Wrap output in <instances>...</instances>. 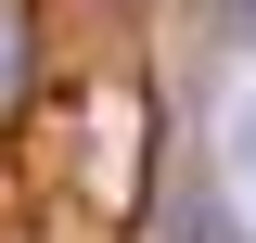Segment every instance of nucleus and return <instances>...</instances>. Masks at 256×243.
<instances>
[{
  "mask_svg": "<svg viewBox=\"0 0 256 243\" xmlns=\"http://www.w3.org/2000/svg\"><path fill=\"white\" fill-rule=\"evenodd\" d=\"M26 102V0H0V116Z\"/></svg>",
  "mask_w": 256,
  "mask_h": 243,
  "instance_id": "obj_1",
  "label": "nucleus"
},
{
  "mask_svg": "<svg viewBox=\"0 0 256 243\" xmlns=\"http://www.w3.org/2000/svg\"><path fill=\"white\" fill-rule=\"evenodd\" d=\"M52 243H102V230H90V218H64V230H52Z\"/></svg>",
  "mask_w": 256,
  "mask_h": 243,
  "instance_id": "obj_2",
  "label": "nucleus"
}]
</instances>
